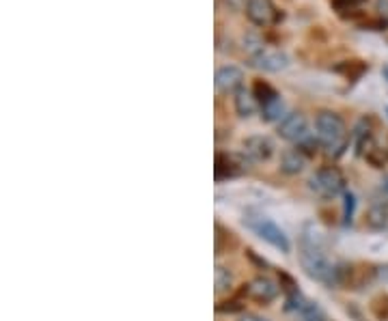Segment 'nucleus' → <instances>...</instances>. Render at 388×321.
<instances>
[{
    "instance_id": "nucleus-1",
    "label": "nucleus",
    "mask_w": 388,
    "mask_h": 321,
    "mask_svg": "<svg viewBox=\"0 0 388 321\" xmlns=\"http://www.w3.org/2000/svg\"><path fill=\"white\" fill-rule=\"evenodd\" d=\"M300 263L304 267V272L328 285V287H337L341 285V276H339V265H332L328 261V257L323 254V250L315 244V242H309L304 240L302 242V248H300Z\"/></svg>"
},
{
    "instance_id": "nucleus-2",
    "label": "nucleus",
    "mask_w": 388,
    "mask_h": 321,
    "mask_svg": "<svg viewBox=\"0 0 388 321\" xmlns=\"http://www.w3.org/2000/svg\"><path fill=\"white\" fill-rule=\"evenodd\" d=\"M315 136L323 149H328L335 155H341L343 149L348 147V128L337 113L321 111L315 117Z\"/></svg>"
},
{
    "instance_id": "nucleus-3",
    "label": "nucleus",
    "mask_w": 388,
    "mask_h": 321,
    "mask_svg": "<svg viewBox=\"0 0 388 321\" xmlns=\"http://www.w3.org/2000/svg\"><path fill=\"white\" fill-rule=\"evenodd\" d=\"M309 188L321 198H337L345 190V177L335 167H323L309 179Z\"/></svg>"
},
{
    "instance_id": "nucleus-4",
    "label": "nucleus",
    "mask_w": 388,
    "mask_h": 321,
    "mask_svg": "<svg viewBox=\"0 0 388 321\" xmlns=\"http://www.w3.org/2000/svg\"><path fill=\"white\" fill-rule=\"evenodd\" d=\"M246 225H248L250 231H255L263 242H267L276 250H281V252H289L292 250L289 237L285 235V231L279 225H274L272 220H267V218H250Z\"/></svg>"
},
{
    "instance_id": "nucleus-5",
    "label": "nucleus",
    "mask_w": 388,
    "mask_h": 321,
    "mask_svg": "<svg viewBox=\"0 0 388 321\" xmlns=\"http://www.w3.org/2000/svg\"><path fill=\"white\" fill-rule=\"evenodd\" d=\"M246 16L259 28L276 26V24H281L283 18H285V13L281 9H276V5L272 3V0H250Z\"/></svg>"
},
{
    "instance_id": "nucleus-6",
    "label": "nucleus",
    "mask_w": 388,
    "mask_h": 321,
    "mask_svg": "<svg viewBox=\"0 0 388 321\" xmlns=\"http://www.w3.org/2000/svg\"><path fill=\"white\" fill-rule=\"evenodd\" d=\"M279 136L287 142L300 145L311 132H309V121L302 113H289L281 123H279Z\"/></svg>"
},
{
    "instance_id": "nucleus-7",
    "label": "nucleus",
    "mask_w": 388,
    "mask_h": 321,
    "mask_svg": "<svg viewBox=\"0 0 388 321\" xmlns=\"http://www.w3.org/2000/svg\"><path fill=\"white\" fill-rule=\"evenodd\" d=\"M216 91L223 95H235L244 89V72L235 65H225L216 72Z\"/></svg>"
},
{
    "instance_id": "nucleus-8",
    "label": "nucleus",
    "mask_w": 388,
    "mask_h": 321,
    "mask_svg": "<svg viewBox=\"0 0 388 321\" xmlns=\"http://www.w3.org/2000/svg\"><path fill=\"white\" fill-rule=\"evenodd\" d=\"M250 65L261 69V72H267V74H279L283 69H287L289 65V57L285 55L283 50H263L259 55L250 57Z\"/></svg>"
},
{
    "instance_id": "nucleus-9",
    "label": "nucleus",
    "mask_w": 388,
    "mask_h": 321,
    "mask_svg": "<svg viewBox=\"0 0 388 321\" xmlns=\"http://www.w3.org/2000/svg\"><path fill=\"white\" fill-rule=\"evenodd\" d=\"M279 293H281V287L276 285L272 278H267V276H257V278H253V281L246 285V295H248L250 300L259 302V304H270V302H274L276 298H279Z\"/></svg>"
},
{
    "instance_id": "nucleus-10",
    "label": "nucleus",
    "mask_w": 388,
    "mask_h": 321,
    "mask_svg": "<svg viewBox=\"0 0 388 321\" xmlns=\"http://www.w3.org/2000/svg\"><path fill=\"white\" fill-rule=\"evenodd\" d=\"M242 147H244V155L250 162H267L274 155V142L267 136H248L242 142Z\"/></svg>"
},
{
    "instance_id": "nucleus-11",
    "label": "nucleus",
    "mask_w": 388,
    "mask_h": 321,
    "mask_svg": "<svg viewBox=\"0 0 388 321\" xmlns=\"http://www.w3.org/2000/svg\"><path fill=\"white\" fill-rule=\"evenodd\" d=\"M242 159L229 155V153H216V167H214V175L216 181H225L229 177H238L242 173Z\"/></svg>"
},
{
    "instance_id": "nucleus-12",
    "label": "nucleus",
    "mask_w": 388,
    "mask_h": 321,
    "mask_svg": "<svg viewBox=\"0 0 388 321\" xmlns=\"http://www.w3.org/2000/svg\"><path fill=\"white\" fill-rule=\"evenodd\" d=\"M365 225H367V229L377 231V233L388 231V201H377L369 207Z\"/></svg>"
},
{
    "instance_id": "nucleus-13",
    "label": "nucleus",
    "mask_w": 388,
    "mask_h": 321,
    "mask_svg": "<svg viewBox=\"0 0 388 321\" xmlns=\"http://www.w3.org/2000/svg\"><path fill=\"white\" fill-rule=\"evenodd\" d=\"M306 167V155L296 147V149H287L281 155V171L285 175H300Z\"/></svg>"
},
{
    "instance_id": "nucleus-14",
    "label": "nucleus",
    "mask_w": 388,
    "mask_h": 321,
    "mask_svg": "<svg viewBox=\"0 0 388 321\" xmlns=\"http://www.w3.org/2000/svg\"><path fill=\"white\" fill-rule=\"evenodd\" d=\"M287 115H289L287 113V106H285V99L281 95L270 99V101H265V103H261V117H263V121H270V123L279 121L281 123Z\"/></svg>"
},
{
    "instance_id": "nucleus-15",
    "label": "nucleus",
    "mask_w": 388,
    "mask_h": 321,
    "mask_svg": "<svg viewBox=\"0 0 388 321\" xmlns=\"http://www.w3.org/2000/svg\"><path fill=\"white\" fill-rule=\"evenodd\" d=\"M257 111H261V106L257 101V97L253 95V91L242 89L240 93H235V113L244 119L253 117Z\"/></svg>"
},
{
    "instance_id": "nucleus-16",
    "label": "nucleus",
    "mask_w": 388,
    "mask_h": 321,
    "mask_svg": "<svg viewBox=\"0 0 388 321\" xmlns=\"http://www.w3.org/2000/svg\"><path fill=\"white\" fill-rule=\"evenodd\" d=\"M365 159L373 167V169H384L388 164V147L371 142L365 151Z\"/></svg>"
},
{
    "instance_id": "nucleus-17",
    "label": "nucleus",
    "mask_w": 388,
    "mask_h": 321,
    "mask_svg": "<svg viewBox=\"0 0 388 321\" xmlns=\"http://www.w3.org/2000/svg\"><path fill=\"white\" fill-rule=\"evenodd\" d=\"M335 69H337L339 74H343L348 80L354 82V80H358V78L369 69V65H367L365 61H360V59H352V61H343V63L337 65Z\"/></svg>"
},
{
    "instance_id": "nucleus-18",
    "label": "nucleus",
    "mask_w": 388,
    "mask_h": 321,
    "mask_svg": "<svg viewBox=\"0 0 388 321\" xmlns=\"http://www.w3.org/2000/svg\"><path fill=\"white\" fill-rule=\"evenodd\" d=\"M233 285V274L229 272V267L225 265H216L214 267V287H216V293H225L229 291Z\"/></svg>"
},
{
    "instance_id": "nucleus-19",
    "label": "nucleus",
    "mask_w": 388,
    "mask_h": 321,
    "mask_svg": "<svg viewBox=\"0 0 388 321\" xmlns=\"http://www.w3.org/2000/svg\"><path fill=\"white\" fill-rule=\"evenodd\" d=\"M253 95L257 97V101H259V106L261 103H265V101H270V99H274V97H279L281 93L276 91L270 82H265V80H255L253 82Z\"/></svg>"
},
{
    "instance_id": "nucleus-20",
    "label": "nucleus",
    "mask_w": 388,
    "mask_h": 321,
    "mask_svg": "<svg viewBox=\"0 0 388 321\" xmlns=\"http://www.w3.org/2000/svg\"><path fill=\"white\" fill-rule=\"evenodd\" d=\"M244 47H246V52L250 57H255V55H259V52L265 50V41L259 33H248V35H244Z\"/></svg>"
},
{
    "instance_id": "nucleus-21",
    "label": "nucleus",
    "mask_w": 388,
    "mask_h": 321,
    "mask_svg": "<svg viewBox=\"0 0 388 321\" xmlns=\"http://www.w3.org/2000/svg\"><path fill=\"white\" fill-rule=\"evenodd\" d=\"M300 312H302V321H326L323 310L317 304H313V302H306Z\"/></svg>"
},
{
    "instance_id": "nucleus-22",
    "label": "nucleus",
    "mask_w": 388,
    "mask_h": 321,
    "mask_svg": "<svg viewBox=\"0 0 388 321\" xmlns=\"http://www.w3.org/2000/svg\"><path fill=\"white\" fill-rule=\"evenodd\" d=\"M360 28L362 30H386L388 28V20L386 18H367L360 22Z\"/></svg>"
},
{
    "instance_id": "nucleus-23",
    "label": "nucleus",
    "mask_w": 388,
    "mask_h": 321,
    "mask_svg": "<svg viewBox=\"0 0 388 321\" xmlns=\"http://www.w3.org/2000/svg\"><path fill=\"white\" fill-rule=\"evenodd\" d=\"M220 3H223L225 9L231 11V13H246L250 0H220Z\"/></svg>"
},
{
    "instance_id": "nucleus-24",
    "label": "nucleus",
    "mask_w": 388,
    "mask_h": 321,
    "mask_svg": "<svg viewBox=\"0 0 388 321\" xmlns=\"http://www.w3.org/2000/svg\"><path fill=\"white\" fill-rule=\"evenodd\" d=\"M354 207H356V198H354V194L352 192H345V213H343V223L345 225H350L352 223V216H354Z\"/></svg>"
},
{
    "instance_id": "nucleus-25",
    "label": "nucleus",
    "mask_w": 388,
    "mask_h": 321,
    "mask_svg": "<svg viewBox=\"0 0 388 321\" xmlns=\"http://www.w3.org/2000/svg\"><path fill=\"white\" fill-rule=\"evenodd\" d=\"M238 321H267V319L261 317V315H255V312H244Z\"/></svg>"
},
{
    "instance_id": "nucleus-26",
    "label": "nucleus",
    "mask_w": 388,
    "mask_h": 321,
    "mask_svg": "<svg viewBox=\"0 0 388 321\" xmlns=\"http://www.w3.org/2000/svg\"><path fill=\"white\" fill-rule=\"evenodd\" d=\"M377 11H379V18L388 20V0H377Z\"/></svg>"
},
{
    "instance_id": "nucleus-27",
    "label": "nucleus",
    "mask_w": 388,
    "mask_h": 321,
    "mask_svg": "<svg viewBox=\"0 0 388 321\" xmlns=\"http://www.w3.org/2000/svg\"><path fill=\"white\" fill-rule=\"evenodd\" d=\"M375 274H377L379 281H384L388 285V265H379L377 270H375Z\"/></svg>"
},
{
    "instance_id": "nucleus-28",
    "label": "nucleus",
    "mask_w": 388,
    "mask_h": 321,
    "mask_svg": "<svg viewBox=\"0 0 388 321\" xmlns=\"http://www.w3.org/2000/svg\"><path fill=\"white\" fill-rule=\"evenodd\" d=\"M382 76H384V80L388 82V63H386V65L382 67Z\"/></svg>"
},
{
    "instance_id": "nucleus-29",
    "label": "nucleus",
    "mask_w": 388,
    "mask_h": 321,
    "mask_svg": "<svg viewBox=\"0 0 388 321\" xmlns=\"http://www.w3.org/2000/svg\"><path fill=\"white\" fill-rule=\"evenodd\" d=\"M343 3H352V5H360V3H365V0H343Z\"/></svg>"
},
{
    "instance_id": "nucleus-30",
    "label": "nucleus",
    "mask_w": 388,
    "mask_h": 321,
    "mask_svg": "<svg viewBox=\"0 0 388 321\" xmlns=\"http://www.w3.org/2000/svg\"><path fill=\"white\" fill-rule=\"evenodd\" d=\"M386 113H388V111H386Z\"/></svg>"
}]
</instances>
